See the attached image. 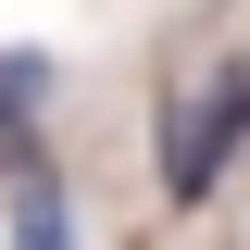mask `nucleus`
I'll return each mask as SVG.
<instances>
[{"label":"nucleus","instance_id":"obj_1","mask_svg":"<svg viewBox=\"0 0 250 250\" xmlns=\"http://www.w3.org/2000/svg\"><path fill=\"white\" fill-rule=\"evenodd\" d=\"M238 163H250V50H225V62H200L188 88H163V113H150V175H163L175 213H200Z\"/></svg>","mask_w":250,"mask_h":250},{"label":"nucleus","instance_id":"obj_2","mask_svg":"<svg viewBox=\"0 0 250 250\" xmlns=\"http://www.w3.org/2000/svg\"><path fill=\"white\" fill-rule=\"evenodd\" d=\"M50 88H62V62L38 38H13L0 50V188L25 175V163H50Z\"/></svg>","mask_w":250,"mask_h":250},{"label":"nucleus","instance_id":"obj_3","mask_svg":"<svg viewBox=\"0 0 250 250\" xmlns=\"http://www.w3.org/2000/svg\"><path fill=\"white\" fill-rule=\"evenodd\" d=\"M0 250H88V225H75V175H62V163H25V175L0 188Z\"/></svg>","mask_w":250,"mask_h":250}]
</instances>
